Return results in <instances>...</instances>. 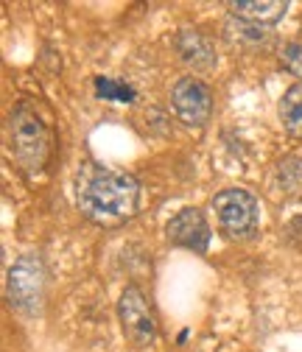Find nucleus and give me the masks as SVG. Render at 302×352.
I'll use <instances>...</instances> for the list:
<instances>
[{"mask_svg":"<svg viewBox=\"0 0 302 352\" xmlns=\"http://www.w3.org/2000/svg\"><path fill=\"white\" fill-rule=\"evenodd\" d=\"M213 210H215V221H219L222 232L227 238H252L257 232V199L249 190L241 188H227L219 196H213Z\"/></svg>","mask_w":302,"mask_h":352,"instance_id":"4","label":"nucleus"},{"mask_svg":"<svg viewBox=\"0 0 302 352\" xmlns=\"http://www.w3.org/2000/svg\"><path fill=\"white\" fill-rule=\"evenodd\" d=\"M45 285H48V274L42 257L39 254L17 257L6 280L9 305L25 316H39L42 307H45Z\"/></svg>","mask_w":302,"mask_h":352,"instance_id":"3","label":"nucleus"},{"mask_svg":"<svg viewBox=\"0 0 302 352\" xmlns=\"http://www.w3.org/2000/svg\"><path fill=\"white\" fill-rule=\"evenodd\" d=\"M233 17L246 20L252 25H272L285 17L288 3L285 0H241V3H230Z\"/></svg>","mask_w":302,"mask_h":352,"instance_id":"9","label":"nucleus"},{"mask_svg":"<svg viewBox=\"0 0 302 352\" xmlns=\"http://www.w3.org/2000/svg\"><path fill=\"white\" fill-rule=\"evenodd\" d=\"M171 104H174L177 118L191 129H204L210 123L213 96L207 90V84L193 78V76H185L174 84V90H171Z\"/></svg>","mask_w":302,"mask_h":352,"instance_id":"6","label":"nucleus"},{"mask_svg":"<svg viewBox=\"0 0 302 352\" xmlns=\"http://www.w3.org/2000/svg\"><path fill=\"white\" fill-rule=\"evenodd\" d=\"M140 204V185L132 173L84 162L76 170V207L98 227H118L129 221Z\"/></svg>","mask_w":302,"mask_h":352,"instance_id":"1","label":"nucleus"},{"mask_svg":"<svg viewBox=\"0 0 302 352\" xmlns=\"http://www.w3.org/2000/svg\"><path fill=\"white\" fill-rule=\"evenodd\" d=\"M280 120L294 140H302V84H291L280 98Z\"/></svg>","mask_w":302,"mask_h":352,"instance_id":"10","label":"nucleus"},{"mask_svg":"<svg viewBox=\"0 0 302 352\" xmlns=\"http://www.w3.org/2000/svg\"><path fill=\"white\" fill-rule=\"evenodd\" d=\"M165 238L168 243L180 249H191L202 254L210 246V224L199 207H185L165 224Z\"/></svg>","mask_w":302,"mask_h":352,"instance_id":"7","label":"nucleus"},{"mask_svg":"<svg viewBox=\"0 0 302 352\" xmlns=\"http://www.w3.org/2000/svg\"><path fill=\"white\" fill-rule=\"evenodd\" d=\"M174 48L180 54V59L185 65H191L193 70H213L215 67V51H213V42L202 34V31H180L174 39Z\"/></svg>","mask_w":302,"mask_h":352,"instance_id":"8","label":"nucleus"},{"mask_svg":"<svg viewBox=\"0 0 302 352\" xmlns=\"http://www.w3.org/2000/svg\"><path fill=\"white\" fill-rule=\"evenodd\" d=\"M96 93L104 101H118V104H132L135 101V90H132V87L118 81V78H107V76H98L96 78Z\"/></svg>","mask_w":302,"mask_h":352,"instance_id":"11","label":"nucleus"},{"mask_svg":"<svg viewBox=\"0 0 302 352\" xmlns=\"http://www.w3.org/2000/svg\"><path fill=\"white\" fill-rule=\"evenodd\" d=\"M118 316H120V327H123V336H126L129 344L138 346V349L154 346V341H157V319L151 314L149 299L143 296V291L138 285H126V291L120 294Z\"/></svg>","mask_w":302,"mask_h":352,"instance_id":"5","label":"nucleus"},{"mask_svg":"<svg viewBox=\"0 0 302 352\" xmlns=\"http://www.w3.org/2000/svg\"><path fill=\"white\" fill-rule=\"evenodd\" d=\"M280 62H283V67H285L288 73H294V76L299 78V84H302V42H288V45L283 48V54H280Z\"/></svg>","mask_w":302,"mask_h":352,"instance_id":"12","label":"nucleus"},{"mask_svg":"<svg viewBox=\"0 0 302 352\" xmlns=\"http://www.w3.org/2000/svg\"><path fill=\"white\" fill-rule=\"evenodd\" d=\"M9 148L25 173H39L51 157V131L31 104H17L9 115Z\"/></svg>","mask_w":302,"mask_h":352,"instance_id":"2","label":"nucleus"}]
</instances>
